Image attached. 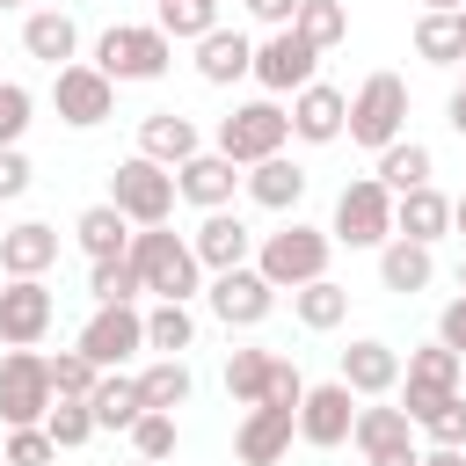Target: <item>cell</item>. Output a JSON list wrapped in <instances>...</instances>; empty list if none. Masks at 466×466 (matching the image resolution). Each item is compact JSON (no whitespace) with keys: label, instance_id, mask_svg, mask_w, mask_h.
<instances>
[{"label":"cell","instance_id":"1","mask_svg":"<svg viewBox=\"0 0 466 466\" xmlns=\"http://www.w3.org/2000/svg\"><path fill=\"white\" fill-rule=\"evenodd\" d=\"M124 262L138 269V284H146L153 299L189 306V299L204 291V262L189 255V233H175V226H138L131 248H124Z\"/></svg>","mask_w":466,"mask_h":466},{"label":"cell","instance_id":"2","mask_svg":"<svg viewBox=\"0 0 466 466\" xmlns=\"http://www.w3.org/2000/svg\"><path fill=\"white\" fill-rule=\"evenodd\" d=\"M109 87H146V80H160L167 66H175V44L153 29V22H109L102 36H95V58H87Z\"/></svg>","mask_w":466,"mask_h":466},{"label":"cell","instance_id":"3","mask_svg":"<svg viewBox=\"0 0 466 466\" xmlns=\"http://www.w3.org/2000/svg\"><path fill=\"white\" fill-rule=\"evenodd\" d=\"M328 255H335L328 226H306V218H284L277 233H255V269H262L277 291H299V284L328 277Z\"/></svg>","mask_w":466,"mask_h":466},{"label":"cell","instance_id":"4","mask_svg":"<svg viewBox=\"0 0 466 466\" xmlns=\"http://www.w3.org/2000/svg\"><path fill=\"white\" fill-rule=\"evenodd\" d=\"M284 146H291V116H284V102H269V95L233 102V109L218 116V131H211V153H226L233 167H255V160H269V153H284Z\"/></svg>","mask_w":466,"mask_h":466},{"label":"cell","instance_id":"5","mask_svg":"<svg viewBox=\"0 0 466 466\" xmlns=\"http://www.w3.org/2000/svg\"><path fill=\"white\" fill-rule=\"evenodd\" d=\"M342 138L364 146V153H386L393 138H408V80H400V73H371V80L350 95Z\"/></svg>","mask_w":466,"mask_h":466},{"label":"cell","instance_id":"6","mask_svg":"<svg viewBox=\"0 0 466 466\" xmlns=\"http://www.w3.org/2000/svg\"><path fill=\"white\" fill-rule=\"evenodd\" d=\"M248 80H255L269 102H291L299 87L320 80V51H313L299 29H269V36H255V66H248Z\"/></svg>","mask_w":466,"mask_h":466},{"label":"cell","instance_id":"7","mask_svg":"<svg viewBox=\"0 0 466 466\" xmlns=\"http://www.w3.org/2000/svg\"><path fill=\"white\" fill-rule=\"evenodd\" d=\"M328 240L335 248H386L393 240V197L371 182V175H350L342 197H335V218H328Z\"/></svg>","mask_w":466,"mask_h":466},{"label":"cell","instance_id":"8","mask_svg":"<svg viewBox=\"0 0 466 466\" xmlns=\"http://www.w3.org/2000/svg\"><path fill=\"white\" fill-rule=\"evenodd\" d=\"M109 204H116L131 226H167V218H175V167H153L146 153L116 160V167H109Z\"/></svg>","mask_w":466,"mask_h":466},{"label":"cell","instance_id":"9","mask_svg":"<svg viewBox=\"0 0 466 466\" xmlns=\"http://www.w3.org/2000/svg\"><path fill=\"white\" fill-rule=\"evenodd\" d=\"M204 306H211V320L218 328H262L269 313H277V284L248 262V269H218V277H204Z\"/></svg>","mask_w":466,"mask_h":466},{"label":"cell","instance_id":"10","mask_svg":"<svg viewBox=\"0 0 466 466\" xmlns=\"http://www.w3.org/2000/svg\"><path fill=\"white\" fill-rule=\"evenodd\" d=\"M44 415H51L44 350H7V357H0V422H7V430H36Z\"/></svg>","mask_w":466,"mask_h":466},{"label":"cell","instance_id":"11","mask_svg":"<svg viewBox=\"0 0 466 466\" xmlns=\"http://www.w3.org/2000/svg\"><path fill=\"white\" fill-rule=\"evenodd\" d=\"M58 320V291L44 277H0V342L7 350H36Z\"/></svg>","mask_w":466,"mask_h":466},{"label":"cell","instance_id":"12","mask_svg":"<svg viewBox=\"0 0 466 466\" xmlns=\"http://www.w3.org/2000/svg\"><path fill=\"white\" fill-rule=\"evenodd\" d=\"M73 350H80L95 371H124V364L146 350V313H138V306H95Z\"/></svg>","mask_w":466,"mask_h":466},{"label":"cell","instance_id":"13","mask_svg":"<svg viewBox=\"0 0 466 466\" xmlns=\"http://www.w3.org/2000/svg\"><path fill=\"white\" fill-rule=\"evenodd\" d=\"M51 109H58V124L95 131V124H109V116H116V87H109L87 58H73V66H58V73H51Z\"/></svg>","mask_w":466,"mask_h":466},{"label":"cell","instance_id":"14","mask_svg":"<svg viewBox=\"0 0 466 466\" xmlns=\"http://www.w3.org/2000/svg\"><path fill=\"white\" fill-rule=\"evenodd\" d=\"M350 422H357V393H350L342 379L306 386V400H299V444L335 451V444H350Z\"/></svg>","mask_w":466,"mask_h":466},{"label":"cell","instance_id":"15","mask_svg":"<svg viewBox=\"0 0 466 466\" xmlns=\"http://www.w3.org/2000/svg\"><path fill=\"white\" fill-rule=\"evenodd\" d=\"M189 255L204 262V277H218V269H248V262H255V226H248L240 211H204L197 233H189Z\"/></svg>","mask_w":466,"mask_h":466},{"label":"cell","instance_id":"16","mask_svg":"<svg viewBox=\"0 0 466 466\" xmlns=\"http://www.w3.org/2000/svg\"><path fill=\"white\" fill-rule=\"evenodd\" d=\"M284 116H291V138H299V146H335L342 124H350V95L328 87V80H313V87H299V95L284 102Z\"/></svg>","mask_w":466,"mask_h":466},{"label":"cell","instance_id":"17","mask_svg":"<svg viewBox=\"0 0 466 466\" xmlns=\"http://www.w3.org/2000/svg\"><path fill=\"white\" fill-rule=\"evenodd\" d=\"M175 197L182 204H197V211H233V197H240V167L226 160V153H189L182 167H175Z\"/></svg>","mask_w":466,"mask_h":466},{"label":"cell","instance_id":"18","mask_svg":"<svg viewBox=\"0 0 466 466\" xmlns=\"http://www.w3.org/2000/svg\"><path fill=\"white\" fill-rule=\"evenodd\" d=\"M306 167L291 160V153H269V160H255V167H240V197L248 204H262V211H284V218H299V204H306Z\"/></svg>","mask_w":466,"mask_h":466},{"label":"cell","instance_id":"19","mask_svg":"<svg viewBox=\"0 0 466 466\" xmlns=\"http://www.w3.org/2000/svg\"><path fill=\"white\" fill-rule=\"evenodd\" d=\"M393 393H400V415L415 422V437L466 451V393H422V386H393Z\"/></svg>","mask_w":466,"mask_h":466},{"label":"cell","instance_id":"20","mask_svg":"<svg viewBox=\"0 0 466 466\" xmlns=\"http://www.w3.org/2000/svg\"><path fill=\"white\" fill-rule=\"evenodd\" d=\"M357 400H386L393 386H400V350L393 342H379V335H364V342H350L342 350V371H335Z\"/></svg>","mask_w":466,"mask_h":466},{"label":"cell","instance_id":"21","mask_svg":"<svg viewBox=\"0 0 466 466\" xmlns=\"http://www.w3.org/2000/svg\"><path fill=\"white\" fill-rule=\"evenodd\" d=\"M291 444H299V415H291V408H248L240 430H233L240 466H277Z\"/></svg>","mask_w":466,"mask_h":466},{"label":"cell","instance_id":"22","mask_svg":"<svg viewBox=\"0 0 466 466\" xmlns=\"http://www.w3.org/2000/svg\"><path fill=\"white\" fill-rule=\"evenodd\" d=\"M22 51L58 73V66L80 58V22H73L66 7H29V15H22Z\"/></svg>","mask_w":466,"mask_h":466},{"label":"cell","instance_id":"23","mask_svg":"<svg viewBox=\"0 0 466 466\" xmlns=\"http://www.w3.org/2000/svg\"><path fill=\"white\" fill-rule=\"evenodd\" d=\"M138 153H146L153 167H182L189 153H204V131H197V116H182V109H153V116H138Z\"/></svg>","mask_w":466,"mask_h":466},{"label":"cell","instance_id":"24","mask_svg":"<svg viewBox=\"0 0 466 466\" xmlns=\"http://www.w3.org/2000/svg\"><path fill=\"white\" fill-rule=\"evenodd\" d=\"M451 233V197L437 189V182H422V189H408V197H393V240H415V248H437Z\"/></svg>","mask_w":466,"mask_h":466},{"label":"cell","instance_id":"25","mask_svg":"<svg viewBox=\"0 0 466 466\" xmlns=\"http://www.w3.org/2000/svg\"><path fill=\"white\" fill-rule=\"evenodd\" d=\"M248 66H255V36L248 29H211V36H197V80L204 87H233V80H248Z\"/></svg>","mask_w":466,"mask_h":466},{"label":"cell","instance_id":"26","mask_svg":"<svg viewBox=\"0 0 466 466\" xmlns=\"http://www.w3.org/2000/svg\"><path fill=\"white\" fill-rule=\"evenodd\" d=\"M371 182H379L386 197H408V189L437 182V153H430L422 138H393L386 153H371Z\"/></svg>","mask_w":466,"mask_h":466},{"label":"cell","instance_id":"27","mask_svg":"<svg viewBox=\"0 0 466 466\" xmlns=\"http://www.w3.org/2000/svg\"><path fill=\"white\" fill-rule=\"evenodd\" d=\"M350 444H357L364 459L415 451V422L400 415V400H371V408H357V422H350Z\"/></svg>","mask_w":466,"mask_h":466},{"label":"cell","instance_id":"28","mask_svg":"<svg viewBox=\"0 0 466 466\" xmlns=\"http://www.w3.org/2000/svg\"><path fill=\"white\" fill-rule=\"evenodd\" d=\"M51 262H58V226L22 218V226L0 233V277H44Z\"/></svg>","mask_w":466,"mask_h":466},{"label":"cell","instance_id":"29","mask_svg":"<svg viewBox=\"0 0 466 466\" xmlns=\"http://www.w3.org/2000/svg\"><path fill=\"white\" fill-rule=\"evenodd\" d=\"M131 233H138V226H131L109 197H102V204H87V211L73 218V240H80V255H87V262H116V255L131 248Z\"/></svg>","mask_w":466,"mask_h":466},{"label":"cell","instance_id":"30","mask_svg":"<svg viewBox=\"0 0 466 466\" xmlns=\"http://www.w3.org/2000/svg\"><path fill=\"white\" fill-rule=\"evenodd\" d=\"M379 284H386V291H400V299L430 291V284H437V248H415V240H386V248H379Z\"/></svg>","mask_w":466,"mask_h":466},{"label":"cell","instance_id":"31","mask_svg":"<svg viewBox=\"0 0 466 466\" xmlns=\"http://www.w3.org/2000/svg\"><path fill=\"white\" fill-rule=\"evenodd\" d=\"M459 379H466V357H451L437 335H430V342H415V350L400 357V386H422V393H459Z\"/></svg>","mask_w":466,"mask_h":466},{"label":"cell","instance_id":"32","mask_svg":"<svg viewBox=\"0 0 466 466\" xmlns=\"http://www.w3.org/2000/svg\"><path fill=\"white\" fill-rule=\"evenodd\" d=\"M131 379H138V400H146V408H160V415L189 408V393H197L189 357H153V364H146V371H131Z\"/></svg>","mask_w":466,"mask_h":466},{"label":"cell","instance_id":"33","mask_svg":"<svg viewBox=\"0 0 466 466\" xmlns=\"http://www.w3.org/2000/svg\"><path fill=\"white\" fill-rule=\"evenodd\" d=\"M291 320H299V328H313V335L342 328V320H350V284H335V277L299 284V291H291Z\"/></svg>","mask_w":466,"mask_h":466},{"label":"cell","instance_id":"34","mask_svg":"<svg viewBox=\"0 0 466 466\" xmlns=\"http://www.w3.org/2000/svg\"><path fill=\"white\" fill-rule=\"evenodd\" d=\"M87 415H95V430H131V422L146 415L138 379H131V371H102V379H95V393H87Z\"/></svg>","mask_w":466,"mask_h":466},{"label":"cell","instance_id":"35","mask_svg":"<svg viewBox=\"0 0 466 466\" xmlns=\"http://www.w3.org/2000/svg\"><path fill=\"white\" fill-rule=\"evenodd\" d=\"M146 350H153V357H182V350H197V313L175 306V299H153V306H146Z\"/></svg>","mask_w":466,"mask_h":466},{"label":"cell","instance_id":"36","mask_svg":"<svg viewBox=\"0 0 466 466\" xmlns=\"http://www.w3.org/2000/svg\"><path fill=\"white\" fill-rule=\"evenodd\" d=\"M153 29L167 44H197L218 29V0H153Z\"/></svg>","mask_w":466,"mask_h":466},{"label":"cell","instance_id":"37","mask_svg":"<svg viewBox=\"0 0 466 466\" xmlns=\"http://www.w3.org/2000/svg\"><path fill=\"white\" fill-rule=\"evenodd\" d=\"M291 29H299V36L313 44V51H335V44L350 36V7H342V0H299Z\"/></svg>","mask_w":466,"mask_h":466},{"label":"cell","instance_id":"38","mask_svg":"<svg viewBox=\"0 0 466 466\" xmlns=\"http://www.w3.org/2000/svg\"><path fill=\"white\" fill-rule=\"evenodd\" d=\"M415 58H422V66H459V58H466L459 15H422V22H415Z\"/></svg>","mask_w":466,"mask_h":466},{"label":"cell","instance_id":"39","mask_svg":"<svg viewBox=\"0 0 466 466\" xmlns=\"http://www.w3.org/2000/svg\"><path fill=\"white\" fill-rule=\"evenodd\" d=\"M124 437H131V459L167 466V459H175V444H182V422H175V415H160V408H146V415H138Z\"/></svg>","mask_w":466,"mask_h":466},{"label":"cell","instance_id":"40","mask_svg":"<svg viewBox=\"0 0 466 466\" xmlns=\"http://www.w3.org/2000/svg\"><path fill=\"white\" fill-rule=\"evenodd\" d=\"M138 291H146V284H138V269H131L124 255H116V262H87V299H95V306H138Z\"/></svg>","mask_w":466,"mask_h":466},{"label":"cell","instance_id":"41","mask_svg":"<svg viewBox=\"0 0 466 466\" xmlns=\"http://www.w3.org/2000/svg\"><path fill=\"white\" fill-rule=\"evenodd\" d=\"M262 379H269V350L240 342V350L226 357V393H233L240 408H255V400H262Z\"/></svg>","mask_w":466,"mask_h":466},{"label":"cell","instance_id":"42","mask_svg":"<svg viewBox=\"0 0 466 466\" xmlns=\"http://www.w3.org/2000/svg\"><path fill=\"white\" fill-rule=\"evenodd\" d=\"M44 371H51V400H87L95 393V364L80 357V350H58V357H44Z\"/></svg>","mask_w":466,"mask_h":466},{"label":"cell","instance_id":"43","mask_svg":"<svg viewBox=\"0 0 466 466\" xmlns=\"http://www.w3.org/2000/svg\"><path fill=\"white\" fill-rule=\"evenodd\" d=\"M299 400H306V371H299L284 350H269V379H262V400H255V408H291V415H299Z\"/></svg>","mask_w":466,"mask_h":466},{"label":"cell","instance_id":"44","mask_svg":"<svg viewBox=\"0 0 466 466\" xmlns=\"http://www.w3.org/2000/svg\"><path fill=\"white\" fill-rule=\"evenodd\" d=\"M44 437H51L58 451H80V444L95 437V415H87V400H51V415H44Z\"/></svg>","mask_w":466,"mask_h":466},{"label":"cell","instance_id":"45","mask_svg":"<svg viewBox=\"0 0 466 466\" xmlns=\"http://www.w3.org/2000/svg\"><path fill=\"white\" fill-rule=\"evenodd\" d=\"M29 116H36V95H29L22 80H0V146H22Z\"/></svg>","mask_w":466,"mask_h":466},{"label":"cell","instance_id":"46","mask_svg":"<svg viewBox=\"0 0 466 466\" xmlns=\"http://www.w3.org/2000/svg\"><path fill=\"white\" fill-rule=\"evenodd\" d=\"M0 459H7V466H58V444H51V437H44V422H36V430H7Z\"/></svg>","mask_w":466,"mask_h":466},{"label":"cell","instance_id":"47","mask_svg":"<svg viewBox=\"0 0 466 466\" xmlns=\"http://www.w3.org/2000/svg\"><path fill=\"white\" fill-rule=\"evenodd\" d=\"M29 182H36L29 153H22V146H0V204H15V197H22Z\"/></svg>","mask_w":466,"mask_h":466},{"label":"cell","instance_id":"48","mask_svg":"<svg viewBox=\"0 0 466 466\" xmlns=\"http://www.w3.org/2000/svg\"><path fill=\"white\" fill-rule=\"evenodd\" d=\"M437 342H444L451 357H466V291L444 299V313H437Z\"/></svg>","mask_w":466,"mask_h":466},{"label":"cell","instance_id":"49","mask_svg":"<svg viewBox=\"0 0 466 466\" xmlns=\"http://www.w3.org/2000/svg\"><path fill=\"white\" fill-rule=\"evenodd\" d=\"M262 29H291V15H299V0H240Z\"/></svg>","mask_w":466,"mask_h":466},{"label":"cell","instance_id":"50","mask_svg":"<svg viewBox=\"0 0 466 466\" xmlns=\"http://www.w3.org/2000/svg\"><path fill=\"white\" fill-rule=\"evenodd\" d=\"M444 124H451V131L466 138V95H459V87H451V102H444Z\"/></svg>","mask_w":466,"mask_h":466},{"label":"cell","instance_id":"51","mask_svg":"<svg viewBox=\"0 0 466 466\" xmlns=\"http://www.w3.org/2000/svg\"><path fill=\"white\" fill-rule=\"evenodd\" d=\"M422 466H466V451H451V444H430V451H422Z\"/></svg>","mask_w":466,"mask_h":466},{"label":"cell","instance_id":"52","mask_svg":"<svg viewBox=\"0 0 466 466\" xmlns=\"http://www.w3.org/2000/svg\"><path fill=\"white\" fill-rule=\"evenodd\" d=\"M364 466H422V444H415V451H386V459H364Z\"/></svg>","mask_w":466,"mask_h":466},{"label":"cell","instance_id":"53","mask_svg":"<svg viewBox=\"0 0 466 466\" xmlns=\"http://www.w3.org/2000/svg\"><path fill=\"white\" fill-rule=\"evenodd\" d=\"M451 233H459V240H466V189H459V197H451Z\"/></svg>","mask_w":466,"mask_h":466},{"label":"cell","instance_id":"54","mask_svg":"<svg viewBox=\"0 0 466 466\" xmlns=\"http://www.w3.org/2000/svg\"><path fill=\"white\" fill-rule=\"evenodd\" d=\"M466 0H422V15H459Z\"/></svg>","mask_w":466,"mask_h":466},{"label":"cell","instance_id":"55","mask_svg":"<svg viewBox=\"0 0 466 466\" xmlns=\"http://www.w3.org/2000/svg\"><path fill=\"white\" fill-rule=\"evenodd\" d=\"M15 7H29V0H0V15H15Z\"/></svg>","mask_w":466,"mask_h":466},{"label":"cell","instance_id":"56","mask_svg":"<svg viewBox=\"0 0 466 466\" xmlns=\"http://www.w3.org/2000/svg\"><path fill=\"white\" fill-rule=\"evenodd\" d=\"M459 95H466V58H459Z\"/></svg>","mask_w":466,"mask_h":466},{"label":"cell","instance_id":"57","mask_svg":"<svg viewBox=\"0 0 466 466\" xmlns=\"http://www.w3.org/2000/svg\"><path fill=\"white\" fill-rule=\"evenodd\" d=\"M459 291H466V255H459Z\"/></svg>","mask_w":466,"mask_h":466},{"label":"cell","instance_id":"58","mask_svg":"<svg viewBox=\"0 0 466 466\" xmlns=\"http://www.w3.org/2000/svg\"><path fill=\"white\" fill-rule=\"evenodd\" d=\"M459 36H466V7H459Z\"/></svg>","mask_w":466,"mask_h":466},{"label":"cell","instance_id":"59","mask_svg":"<svg viewBox=\"0 0 466 466\" xmlns=\"http://www.w3.org/2000/svg\"><path fill=\"white\" fill-rule=\"evenodd\" d=\"M131 466H153V459H131Z\"/></svg>","mask_w":466,"mask_h":466},{"label":"cell","instance_id":"60","mask_svg":"<svg viewBox=\"0 0 466 466\" xmlns=\"http://www.w3.org/2000/svg\"><path fill=\"white\" fill-rule=\"evenodd\" d=\"M0 466H7V459H0Z\"/></svg>","mask_w":466,"mask_h":466}]
</instances>
